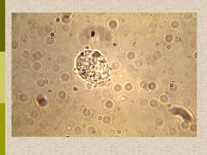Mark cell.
Returning a JSON list of instances; mask_svg holds the SVG:
<instances>
[{
	"label": "cell",
	"instance_id": "1",
	"mask_svg": "<svg viewBox=\"0 0 207 155\" xmlns=\"http://www.w3.org/2000/svg\"><path fill=\"white\" fill-rule=\"evenodd\" d=\"M77 67L83 78L92 82L103 80L108 75L106 61L97 52L87 51L82 52L77 59Z\"/></svg>",
	"mask_w": 207,
	"mask_h": 155
}]
</instances>
